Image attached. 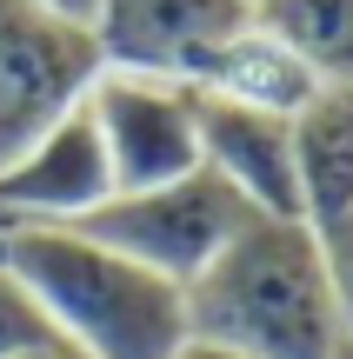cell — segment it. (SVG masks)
I'll list each match as a JSON object with an SVG mask.
<instances>
[{"mask_svg":"<svg viewBox=\"0 0 353 359\" xmlns=\"http://www.w3.org/2000/svg\"><path fill=\"white\" fill-rule=\"evenodd\" d=\"M347 359H353V353H347Z\"/></svg>","mask_w":353,"mask_h":359,"instance_id":"obj_18","label":"cell"},{"mask_svg":"<svg viewBox=\"0 0 353 359\" xmlns=\"http://www.w3.org/2000/svg\"><path fill=\"white\" fill-rule=\"evenodd\" d=\"M47 339H53L47 313L34 306V293H27V286L7 273V259H0V359H20V353L47 346Z\"/></svg>","mask_w":353,"mask_h":359,"instance_id":"obj_12","label":"cell"},{"mask_svg":"<svg viewBox=\"0 0 353 359\" xmlns=\"http://www.w3.org/2000/svg\"><path fill=\"white\" fill-rule=\"evenodd\" d=\"M173 359H240V353H227V346H200V339H187Z\"/></svg>","mask_w":353,"mask_h":359,"instance_id":"obj_16","label":"cell"},{"mask_svg":"<svg viewBox=\"0 0 353 359\" xmlns=\"http://www.w3.org/2000/svg\"><path fill=\"white\" fill-rule=\"evenodd\" d=\"M107 193H114V180H107V154L87 120V100L60 127L40 133L13 167H0V213L13 226H74Z\"/></svg>","mask_w":353,"mask_h":359,"instance_id":"obj_8","label":"cell"},{"mask_svg":"<svg viewBox=\"0 0 353 359\" xmlns=\"http://www.w3.org/2000/svg\"><path fill=\"white\" fill-rule=\"evenodd\" d=\"M34 7H47V13H60V20H80V27H87L100 0H34Z\"/></svg>","mask_w":353,"mask_h":359,"instance_id":"obj_14","label":"cell"},{"mask_svg":"<svg viewBox=\"0 0 353 359\" xmlns=\"http://www.w3.org/2000/svg\"><path fill=\"white\" fill-rule=\"evenodd\" d=\"M320 240V266H327V293H333V313H340V333H347V353H353V213L314 226Z\"/></svg>","mask_w":353,"mask_h":359,"instance_id":"obj_13","label":"cell"},{"mask_svg":"<svg viewBox=\"0 0 353 359\" xmlns=\"http://www.w3.org/2000/svg\"><path fill=\"white\" fill-rule=\"evenodd\" d=\"M187 339L240 359H347L314 226L253 213L187 286Z\"/></svg>","mask_w":353,"mask_h":359,"instance_id":"obj_1","label":"cell"},{"mask_svg":"<svg viewBox=\"0 0 353 359\" xmlns=\"http://www.w3.org/2000/svg\"><path fill=\"white\" fill-rule=\"evenodd\" d=\"M247 20H253L247 0H100L87 34L100 47V67L114 74H154L194 87L213 47L234 40Z\"/></svg>","mask_w":353,"mask_h":359,"instance_id":"obj_6","label":"cell"},{"mask_svg":"<svg viewBox=\"0 0 353 359\" xmlns=\"http://www.w3.org/2000/svg\"><path fill=\"white\" fill-rule=\"evenodd\" d=\"M87 120H93V133H100L114 193L167 187V180H180V173L200 167L194 87H180V80L100 67V80L87 87Z\"/></svg>","mask_w":353,"mask_h":359,"instance_id":"obj_5","label":"cell"},{"mask_svg":"<svg viewBox=\"0 0 353 359\" xmlns=\"http://www.w3.org/2000/svg\"><path fill=\"white\" fill-rule=\"evenodd\" d=\"M247 219H253V206L240 200L220 173L194 167V173L167 180V187L107 193V200L93 206L87 219H74V226L93 233L100 246H114V253L140 259L147 273H160V280H173L187 293Z\"/></svg>","mask_w":353,"mask_h":359,"instance_id":"obj_3","label":"cell"},{"mask_svg":"<svg viewBox=\"0 0 353 359\" xmlns=\"http://www.w3.org/2000/svg\"><path fill=\"white\" fill-rule=\"evenodd\" d=\"M194 93H220V100H247V107H267V114H293V107L314 93L307 67L267 34L260 20H247L234 40L213 47V60L194 74Z\"/></svg>","mask_w":353,"mask_h":359,"instance_id":"obj_10","label":"cell"},{"mask_svg":"<svg viewBox=\"0 0 353 359\" xmlns=\"http://www.w3.org/2000/svg\"><path fill=\"white\" fill-rule=\"evenodd\" d=\"M253 20L307 67L314 87H353V0H253Z\"/></svg>","mask_w":353,"mask_h":359,"instance_id":"obj_11","label":"cell"},{"mask_svg":"<svg viewBox=\"0 0 353 359\" xmlns=\"http://www.w3.org/2000/svg\"><path fill=\"white\" fill-rule=\"evenodd\" d=\"M293 193L307 226L353 213V87H314L293 107Z\"/></svg>","mask_w":353,"mask_h":359,"instance_id":"obj_9","label":"cell"},{"mask_svg":"<svg viewBox=\"0 0 353 359\" xmlns=\"http://www.w3.org/2000/svg\"><path fill=\"white\" fill-rule=\"evenodd\" d=\"M0 259L47 313L53 339L87 359H173L187 346V293L80 226H13Z\"/></svg>","mask_w":353,"mask_h":359,"instance_id":"obj_2","label":"cell"},{"mask_svg":"<svg viewBox=\"0 0 353 359\" xmlns=\"http://www.w3.org/2000/svg\"><path fill=\"white\" fill-rule=\"evenodd\" d=\"M100 80V47L80 20L0 0V167L27 154L47 127H60Z\"/></svg>","mask_w":353,"mask_h":359,"instance_id":"obj_4","label":"cell"},{"mask_svg":"<svg viewBox=\"0 0 353 359\" xmlns=\"http://www.w3.org/2000/svg\"><path fill=\"white\" fill-rule=\"evenodd\" d=\"M247 7H253V0H247Z\"/></svg>","mask_w":353,"mask_h":359,"instance_id":"obj_17","label":"cell"},{"mask_svg":"<svg viewBox=\"0 0 353 359\" xmlns=\"http://www.w3.org/2000/svg\"><path fill=\"white\" fill-rule=\"evenodd\" d=\"M20 359H87V353H74L67 339H47V346H34V353H20Z\"/></svg>","mask_w":353,"mask_h":359,"instance_id":"obj_15","label":"cell"},{"mask_svg":"<svg viewBox=\"0 0 353 359\" xmlns=\"http://www.w3.org/2000/svg\"><path fill=\"white\" fill-rule=\"evenodd\" d=\"M194 120H200V167L220 173L253 213L300 219V193H293V114H267V107H247V100L194 93Z\"/></svg>","mask_w":353,"mask_h":359,"instance_id":"obj_7","label":"cell"}]
</instances>
